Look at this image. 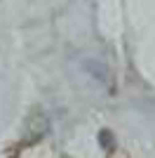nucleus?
Returning a JSON list of instances; mask_svg holds the SVG:
<instances>
[{"mask_svg":"<svg viewBox=\"0 0 155 158\" xmlns=\"http://www.w3.org/2000/svg\"><path fill=\"white\" fill-rule=\"evenodd\" d=\"M99 142H101V146L108 153H113L117 149V146H115V139H113V135H110V130H101V132H99Z\"/></svg>","mask_w":155,"mask_h":158,"instance_id":"nucleus-2","label":"nucleus"},{"mask_svg":"<svg viewBox=\"0 0 155 158\" xmlns=\"http://www.w3.org/2000/svg\"><path fill=\"white\" fill-rule=\"evenodd\" d=\"M47 130H50V120H47V116L42 111H33L28 118H26V139H24V146L28 144H35V142H40V139L47 135Z\"/></svg>","mask_w":155,"mask_h":158,"instance_id":"nucleus-1","label":"nucleus"}]
</instances>
